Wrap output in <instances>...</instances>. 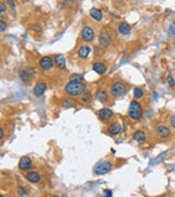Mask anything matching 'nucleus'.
Returning <instances> with one entry per match:
<instances>
[{"instance_id": "25", "label": "nucleus", "mask_w": 175, "mask_h": 197, "mask_svg": "<svg viewBox=\"0 0 175 197\" xmlns=\"http://www.w3.org/2000/svg\"><path fill=\"white\" fill-rule=\"evenodd\" d=\"M6 27H7V25H6V22L1 20V21H0V31H1V32H3V31L6 30Z\"/></svg>"}, {"instance_id": "5", "label": "nucleus", "mask_w": 175, "mask_h": 197, "mask_svg": "<svg viewBox=\"0 0 175 197\" xmlns=\"http://www.w3.org/2000/svg\"><path fill=\"white\" fill-rule=\"evenodd\" d=\"M81 36H82V38H83V41H86V42H91L92 39L94 38L93 29L90 26H84L83 29H82Z\"/></svg>"}, {"instance_id": "7", "label": "nucleus", "mask_w": 175, "mask_h": 197, "mask_svg": "<svg viewBox=\"0 0 175 197\" xmlns=\"http://www.w3.org/2000/svg\"><path fill=\"white\" fill-rule=\"evenodd\" d=\"M40 66L41 68L44 69V70H50V69L54 66V62H53V59L50 58V57L45 56L40 60Z\"/></svg>"}, {"instance_id": "30", "label": "nucleus", "mask_w": 175, "mask_h": 197, "mask_svg": "<svg viewBox=\"0 0 175 197\" xmlns=\"http://www.w3.org/2000/svg\"><path fill=\"white\" fill-rule=\"evenodd\" d=\"M106 193H107V197H112V192H111V191H107Z\"/></svg>"}, {"instance_id": "15", "label": "nucleus", "mask_w": 175, "mask_h": 197, "mask_svg": "<svg viewBox=\"0 0 175 197\" xmlns=\"http://www.w3.org/2000/svg\"><path fill=\"white\" fill-rule=\"evenodd\" d=\"M90 50H91V49H90V47L89 46H86V45H84V46H81L79 48V50H78V55H79V57L80 58H86V57L89 56V54H90Z\"/></svg>"}, {"instance_id": "32", "label": "nucleus", "mask_w": 175, "mask_h": 197, "mask_svg": "<svg viewBox=\"0 0 175 197\" xmlns=\"http://www.w3.org/2000/svg\"><path fill=\"white\" fill-rule=\"evenodd\" d=\"M53 197H58V196H53Z\"/></svg>"}, {"instance_id": "29", "label": "nucleus", "mask_w": 175, "mask_h": 197, "mask_svg": "<svg viewBox=\"0 0 175 197\" xmlns=\"http://www.w3.org/2000/svg\"><path fill=\"white\" fill-rule=\"evenodd\" d=\"M0 133H1V135H0V138L2 139V138H3V129H2V128L0 129Z\"/></svg>"}, {"instance_id": "19", "label": "nucleus", "mask_w": 175, "mask_h": 197, "mask_svg": "<svg viewBox=\"0 0 175 197\" xmlns=\"http://www.w3.org/2000/svg\"><path fill=\"white\" fill-rule=\"evenodd\" d=\"M118 31L121 34L126 35L130 32V26H129V24H127L126 22H121V24L118 25Z\"/></svg>"}, {"instance_id": "31", "label": "nucleus", "mask_w": 175, "mask_h": 197, "mask_svg": "<svg viewBox=\"0 0 175 197\" xmlns=\"http://www.w3.org/2000/svg\"><path fill=\"white\" fill-rule=\"evenodd\" d=\"M8 3H10V5H11V7H14V2H13V1H8Z\"/></svg>"}, {"instance_id": "10", "label": "nucleus", "mask_w": 175, "mask_h": 197, "mask_svg": "<svg viewBox=\"0 0 175 197\" xmlns=\"http://www.w3.org/2000/svg\"><path fill=\"white\" fill-rule=\"evenodd\" d=\"M157 134H158L159 137L166 138L171 135V131L169 129V127H166V126H160V127L157 129Z\"/></svg>"}, {"instance_id": "2", "label": "nucleus", "mask_w": 175, "mask_h": 197, "mask_svg": "<svg viewBox=\"0 0 175 197\" xmlns=\"http://www.w3.org/2000/svg\"><path fill=\"white\" fill-rule=\"evenodd\" d=\"M128 114L133 119H140L142 116V106L139 102L133 101L129 105Z\"/></svg>"}, {"instance_id": "27", "label": "nucleus", "mask_w": 175, "mask_h": 197, "mask_svg": "<svg viewBox=\"0 0 175 197\" xmlns=\"http://www.w3.org/2000/svg\"><path fill=\"white\" fill-rule=\"evenodd\" d=\"M6 10V7H5V3L3 2H0V13H3Z\"/></svg>"}, {"instance_id": "22", "label": "nucleus", "mask_w": 175, "mask_h": 197, "mask_svg": "<svg viewBox=\"0 0 175 197\" xmlns=\"http://www.w3.org/2000/svg\"><path fill=\"white\" fill-rule=\"evenodd\" d=\"M81 101L83 103H90L92 101V93L90 91H86L81 96Z\"/></svg>"}, {"instance_id": "8", "label": "nucleus", "mask_w": 175, "mask_h": 197, "mask_svg": "<svg viewBox=\"0 0 175 197\" xmlns=\"http://www.w3.org/2000/svg\"><path fill=\"white\" fill-rule=\"evenodd\" d=\"M99 42L102 46H107V45L112 42V35L109 34V32L101 33V35H100V37H99Z\"/></svg>"}, {"instance_id": "4", "label": "nucleus", "mask_w": 175, "mask_h": 197, "mask_svg": "<svg viewBox=\"0 0 175 197\" xmlns=\"http://www.w3.org/2000/svg\"><path fill=\"white\" fill-rule=\"evenodd\" d=\"M112 169V163L109 162V161H101V162H99L94 167V173L95 174H99V175H102V174H105V173H107L109 171H111Z\"/></svg>"}, {"instance_id": "18", "label": "nucleus", "mask_w": 175, "mask_h": 197, "mask_svg": "<svg viewBox=\"0 0 175 197\" xmlns=\"http://www.w3.org/2000/svg\"><path fill=\"white\" fill-rule=\"evenodd\" d=\"M121 124H118V123L112 124L111 127H109V129L111 135H117V134L121 133Z\"/></svg>"}, {"instance_id": "26", "label": "nucleus", "mask_w": 175, "mask_h": 197, "mask_svg": "<svg viewBox=\"0 0 175 197\" xmlns=\"http://www.w3.org/2000/svg\"><path fill=\"white\" fill-rule=\"evenodd\" d=\"M168 81H169V84H170L171 86H174L175 82H174V80H173L172 76H169V77H168Z\"/></svg>"}, {"instance_id": "33", "label": "nucleus", "mask_w": 175, "mask_h": 197, "mask_svg": "<svg viewBox=\"0 0 175 197\" xmlns=\"http://www.w3.org/2000/svg\"><path fill=\"white\" fill-rule=\"evenodd\" d=\"M1 197H3V196H1Z\"/></svg>"}, {"instance_id": "6", "label": "nucleus", "mask_w": 175, "mask_h": 197, "mask_svg": "<svg viewBox=\"0 0 175 197\" xmlns=\"http://www.w3.org/2000/svg\"><path fill=\"white\" fill-rule=\"evenodd\" d=\"M31 167H32V161H31V159L29 157H26V155H23L20 159V162H19L20 170L26 171L29 170V169H31Z\"/></svg>"}, {"instance_id": "14", "label": "nucleus", "mask_w": 175, "mask_h": 197, "mask_svg": "<svg viewBox=\"0 0 175 197\" xmlns=\"http://www.w3.org/2000/svg\"><path fill=\"white\" fill-rule=\"evenodd\" d=\"M55 62H56L57 67L60 69H64L66 67V60H65V57L62 55L58 54L55 56Z\"/></svg>"}, {"instance_id": "23", "label": "nucleus", "mask_w": 175, "mask_h": 197, "mask_svg": "<svg viewBox=\"0 0 175 197\" xmlns=\"http://www.w3.org/2000/svg\"><path fill=\"white\" fill-rule=\"evenodd\" d=\"M133 95L136 98H141L143 96V90L140 88H135L133 90Z\"/></svg>"}, {"instance_id": "20", "label": "nucleus", "mask_w": 175, "mask_h": 197, "mask_svg": "<svg viewBox=\"0 0 175 197\" xmlns=\"http://www.w3.org/2000/svg\"><path fill=\"white\" fill-rule=\"evenodd\" d=\"M96 96H97V98H99L101 102H103V103L107 101V92H106V90L104 88L100 89L97 94H96Z\"/></svg>"}, {"instance_id": "9", "label": "nucleus", "mask_w": 175, "mask_h": 197, "mask_svg": "<svg viewBox=\"0 0 175 197\" xmlns=\"http://www.w3.org/2000/svg\"><path fill=\"white\" fill-rule=\"evenodd\" d=\"M45 90H46V83L41 81L35 86V88H34L33 91H34V94L36 96H42L43 94H44Z\"/></svg>"}, {"instance_id": "24", "label": "nucleus", "mask_w": 175, "mask_h": 197, "mask_svg": "<svg viewBox=\"0 0 175 197\" xmlns=\"http://www.w3.org/2000/svg\"><path fill=\"white\" fill-rule=\"evenodd\" d=\"M70 80H77V81H82V80H83V76H82V74H72V76H71Z\"/></svg>"}, {"instance_id": "16", "label": "nucleus", "mask_w": 175, "mask_h": 197, "mask_svg": "<svg viewBox=\"0 0 175 197\" xmlns=\"http://www.w3.org/2000/svg\"><path fill=\"white\" fill-rule=\"evenodd\" d=\"M133 139H135L137 143H143L145 141V134L143 133V131H136V133L133 134Z\"/></svg>"}, {"instance_id": "21", "label": "nucleus", "mask_w": 175, "mask_h": 197, "mask_svg": "<svg viewBox=\"0 0 175 197\" xmlns=\"http://www.w3.org/2000/svg\"><path fill=\"white\" fill-rule=\"evenodd\" d=\"M62 105H64V107H74L76 105V100L72 98H67L62 102Z\"/></svg>"}, {"instance_id": "11", "label": "nucleus", "mask_w": 175, "mask_h": 197, "mask_svg": "<svg viewBox=\"0 0 175 197\" xmlns=\"http://www.w3.org/2000/svg\"><path fill=\"white\" fill-rule=\"evenodd\" d=\"M90 15H91L94 20H96V21H100V20H102V18H103L102 10L97 9V8H92V9L90 10Z\"/></svg>"}, {"instance_id": "13", "label": "nucleus", "mask_w": 175, "mask_h": 197, "mask_svg": "<svg viewBox=\"0 0 175 197\" xmlns=\"http://www.w3.org/2000/svg\"><path fill=\"white\" fill-rule=\"evenodd\" d=\"M93 70L99 74H103L106 72V66L103 62H95L93 65Z\"/></svg>"}, {"instance_id": "28", "label": "nucleus", "mask_w": 175, "mask_h": 197, "mask_svg": "<svg viewBox=\"0 0 175 197\" xmlns=\"http://www.w3.org/2000/svg\"><path fill=\"white\" fill-rule=\"evenodd\" d=\"M171 125H172V127L175 128V115L171 116Z\"/></svg>"}, {"instance_id": "3", "label": "nucleus", "mask_w": 175, "mask_h": 197, "mask_svg": "<svg viewBox=\"0 0 175 197\" xmlns=\"http://www.w3.org/2000/svg\"><path fill=\"white\" fill-rule=\"evenodd\" d=\"M126 91H127V88H126L125 83L121 81L115 82L111 86V93L114 98H121V96L125 95Z\"/></svg>"}, {"instance_id": "17", "label": "nucleus", "mask_w": 175, "mask_h": 197, "mask_svg": "<svg viewBox=\"0 0 175 197\" xmlns=\"http://www.w3.org/2000/svg\"><path fill=\"white\" fill-rule=\"evenodd\" d=\"M26 179L32 183H37L41 180V176L37 172H30L26 174Z\"/></svg>"}, {"instance_id": "12", "label": "nucleus", "mask_w": 175, "mask_h": 197, "mask_svg": "<svg viewBox=\"0 0 175 197\" xmlns=\"http://www.w3.org/2000/svg\"><path fill=\"white\" fill-rule=\"evenodd\" d=\"M99 116L102 119H109V118H111L112 116H113V112H112V110H109V108H106V107L102 108L99 112Z\"/></svg>"}, {"instance_id": "1", "label": "nucleus", "mask_w": 175, "mask_h": 197, "mask_svg": "<svg viewBox=\"0 0 175 197\" xmlns=\"http://www.w3.org/2000/svg\"><path fill=\"white\" fill-rule=\"evenodd\" d=\"M86 84L82 81H77V80H70L68 83H67L66 88H65V91L67 94H69L71 96L80 95V94H83L86 92Z\"/></svg>"}]
</instances>
